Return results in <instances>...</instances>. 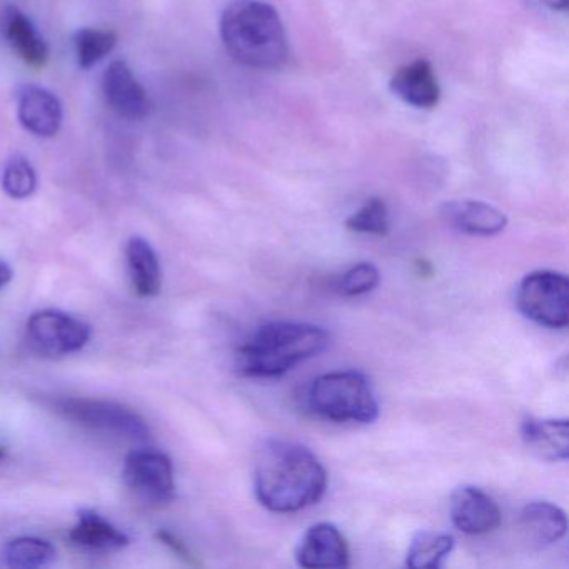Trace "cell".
<instances>
[{
	"mask_svg": "<svg viewBox=\"0 0 569 569\" xmlns=\"http://www.w3.org/2000/svg\"><path fill=\"white\" fill-rule=\"evenodd\" d=\"M91 326L54 309L34 312L28 321V341L42 356H66L84 348Z\"/></svg>",
	"mask_w": 569,
	"mask_h": 569,
	"instance_id": "52a82bcc",
	"label": "cell"
},
{
	"mask_svg": "<svg viewBox=\"0 0 569 569\" xmlns=\"http://www.w3.org/2000/svg\"><path fill=\"white\" fill-rule=\"evenodd\" d=\"M128 264L132 286L141 298H154L161 292L162 272L158 254L146 239L132 238L128 244Z\"/></svg>",
	"mask_w": 569,
	"mask_h": 569,
	"instance_id": "ac0fdd59",
	"label": "cell"
},
{
	"mask_svg": "<svg viewBox=\"0 0 569 569\" xmlns=\"http://www.w3.org/2000/svg\"><path fill=\"white\" fill-rule=\"evenodd\" d=\"M4 36L16 54L34 69L46 68L49 61V48L39 34L31 19L18 8H8L4 12Z\"/></svg>",
	"mask_w": 569,
	"mask_h": 569,
	"instance_id": "e0dca14e",
	"label": "cell"
},
{
	"mask_svg": "<svg viewBox=\"0 0 569 569\" xmlns=\"http://www.w3.org/2000/svg\"><path fill=\"white\" fill-rule=\"evenodd\" d=\"M102 91L112 111L129 121H142L149 114L148 92L124 61H114L102 78Z\"/></svg>",
	"mask_w": 569,
	"mask_h": 569,
	"instance_id": "8fae6325",
	"label": "cell"
},
{
	"mask_svg": "<svg viewBox=\"0 0 569 569\" xmlns=\"http://www.w3.org/2000/svg\"><path fill=\"white\" fill-rule=\"evenodd\" d=\"M416 268H418L419 276H425V278L432 276L431 262L426 261V259H419V261H416Z\"/></svg>",
	"mask_w": 569,
	"mask_h": 569,
	"instance_id": "f1b7e54d",
	"label": "cell"
},
{
	"mask_svg": "<svg viewBox=\"0 0 569 569\" xmlns=\"http://www.w3.org/2000/svg\"><path fill=\"white\" fill-rule=\"evenodd\" d=\"M296 561L309 569L348 568V541L331 522H318L308 529L296 549Z\"/></svg>",
	"mask_w": 569,
	"mask_h": 569,
	"instance_id": "30bf717a",
	"label": "cell"
},
{
	"mask_svg": "<svg viewBox=\"0 0 569 569\" xmlns=\"http://www.w3.org/2000/svg\"><path fill=\"white\" fill-rule=\"evenodd\" d=\"M18 114L21 124L39 138H52L62 126L61 101L41 86L28 84L19 91Z\"/></svg>",
	"mask_w": 569,
	"mask_h": 569,
	"instance_id": "7c38bea8",
	"label": "cell"
},
{
	"mask_svg": "<svg viewBox=\"0 0 569 569\" xmlns=\"http://www.w3.org/2000/svg\"><path fill=\"white\" fill-rule=\"evenodd\" d=\"M522 441L546 461H566L569 456L568 419L526 418L521 425Z\"/></svg>",
	"mask_w": 569,
	"mask_h": 569,
	"instance_id": "2e32d148",
	"label": "cell"
},
{
	"mask_svg": "<svg viewBox=\"0 0 569 569\" xmlns=\"http://www.w3.org/2000/svg\"><path fill=\"white\" fill-rule=\"evenodd\" d=\"M519 528L532 546L548 548L565 538L568 532V518L552 502L532 501L522 508Z\"/></svg>",
	"mask_w": 569,
	"mask_h": 569,
	"instance_id": "9a60e30c",
	"label": "cell"
},
{
	"mask_svg": "<svg viewBox=\"0 0 569 569\" xmlns=\"http://www.w3.org/2000/svg\"><path fill=\"white\" fill-rule=\"evenodd\" d=\"M156 536H158V539L162 542V545L168 546V548L171 549V551L174 552L178 558H181L186 565L201 566V561H199V559L192 555L191 549L186 546V542H182L178 536L172 535V532H169L168 529H161V531H158V535Z\"/></svg>",
	"mask_w": 569,
	"mask_h": 569,
	"instance_id": "484cf974",
	"label": "cell"
},
{
	"mask_svg": "<svg viewBox=\"0 0 569 569\" xmlns=\"http://www.w3.org/2000/svg\"><path fill=\"white\" fill-rule=\"evenodd\" d=\"M11 279L12 269L6 262H0V289L6 288L11 282Z\"/></svg>",
	"mask_w": 569,
	"mask_h": 569,
	"instance_id": "4316f807",
	"label": "cell"
},
{
	"mask_svg": "<svg viewBox=\"0 0 569 569\" xmlns=\"http://www.w3.org/2000/svg\"><path fill=\"white\" fill-rule=\"evenodd\" d=\"M346 228L361 234L386 236L389 232L388 206L382 199L371 198L346 219Z\"/></svg>",
	"mask_w": 569,
	"mask_h": 569,
	"instance_id": "cb8c5ba5",
	"label": "cell"
},
{
	"mask_svg": "<svg viewBox=\"0 0 569 569\" xmlns=\"http://www.w3.org/2000/svg\"><path fill=\"white\" fill-rule=\"evenodd\" d=\"M4 556L6 562L11 568L34 569L52 565L56 561L58 551L46 539L24 536V538L9 541L4 549Z\"/></svg>",
	"mask_w": 569,
	"mask_h": 569,
	"instance_id": "44dd1931",
	"label": "cell"
},
{
	"mask_svg": "<svg viewBox=\"0 0 569 569\" xmlns=\"http://www.w3.org/2000/svg\"><path fill=\"white\" fill-rule=\"evenodd\" d=\"M56 411L76 425L92 431L121 436L131 441H146L151 429L144 419L128 406L102 399L61 398L54 401Z\"/></svg>",
	"mask_w": 569,
	"mask_h": 569,
	"instance_id": "5b68a950",
	"label": "cell"
},
{
	"mask_svg": "<svg viewBox=\"0 0 569 569\" xmlns=\"http://www.w3.org/2000/svg\"><path fill=\"white\" fill-rule=\"evenodd\" d=\"M329 346L325 329L306 322H268L238 349L236 366L249 378H279Z\"/></svg>",
	"mask_w": 569,
	"mask_h": 569,
	"instance_id": "3957f363",
	"label": "cell"
},
{
	"mask_svg": "<svg viewBox=\"0 0 569 569\" xmlns=\"http://www.w3.org/2000/svg\"><path fill=\"white\" fill-rule=\"evenodd\" d=\"M4 456H6V449L0 448V458H4Z\"/></svg>",
	"mask_w": 569,
	"mask_h": 569,
	"instance_id": "f546056e",
	"label": "cell"
},
{
	"mask_svg": "<svg viewBox=\"0 0 569 569\" xmlns=\"http://www.w3.org/2000/svg\"><path fill=\"white\" fill-rule=\"evenodd\" d=\"M455 538L441 532H418L409 545L406 566L412 569H439L455 549Z\"/></svg>",
	"mask_w": 569,
	"mask_h": 569,
	"instance_id": "ffe728a7",
	"label": "cell"
},
{
	"mask_svg": "<svg viewBox=\"0 0 569 569\" xmlns=\"http://www.w3.org/2000/svg\"><path fill=\"white\" fill-rule=\"evenodd\" d=\"M328 472L315 452L298 442L269 439L256 456L254 491L272 512H298L318 505Z\"/></svg>",
	"mask_w": 569,
	"mask_h": 569,
	"instance_id": "6da1fadb",
	"label": "cell"
},
{
	"mask_svg": "<svg viewBox=\"0 0 569 569\" xmlns=\"http://www.w3.org/2000/svg\"><path fill=\"white\" fill-rule=\"evenodd\" d=\"M516 305L525 318L542 328H568V278L556 271L531 272L519 284Z\"/></svg>",
	"mask_w": 569,
	"mask_h": 569,
	"instance_id": "8992f818",
	"label": "cell"
},
{
	"mask_svg": "<svg viewBox=\"0 0 569 569\" xmlns=\"http://www.w3.org/2000/svg\"><path fill=\"white\" fill-rule=\"evenodd\" d=\"M69 539L94 551H119L129 545L128 535L92 511H82L79 522L69 532Z\"/></svg>",
	"mask_w": 569,
	"mask_h": 569,
	"instance_id": "d6986e66",
	"label": "cell"
},
{
	"mask_svg": "<svg viewBox=\"0 0 569 569\" xmlns=\"http://www.w3.org/2000/svg\"><path fill=\"white\" fill-rule=\"evenodd\" d=\"M451 519L465 535H488L501 525V509L495 498L482 489L461 486L452 492Z\"/></svg>",
	"mask_w": 569,
	"mask_h": 569,
	"instance_id": "9c48e42d",
	"label": "cell"
},
{
	"mask_svg": "<svg viewBox=\"0 0 569 569\" xmlns=\"http://www.w3.org/2000/svg\"><path fill=\"white\" fill-rule=\"evenodd\" d=\"M379 281H381V274H379V269L375 264L359 262L342 274L338 289L342 295L355 298V296L368 295V292L375 291Z\"/></svg>",
	"mask_w": 569,
	"mask_h": 569,
	"instance_id": "d4e9b609",
	"label": "cell"
},
{
	"mask_svg": "<svg viewBox=\"0 0 569 569\" xmlns=\"http://www.w3.org/2000/svg\"><path fill=\"white\" fill-rule=\"evenodd\" d=\"M312 412L336 422L371 425L378 419L379 405L362 372L336 371L319 376L308 392Z\"/></svg>",
	"mask_w": 569,
	"mask_h": 569,
	"instance_id": "277c9868",
	"label": "cell"
},
{
	"mask_svg": "<svg viewBox=\"0 0 569 569\" xmlns=\"http://www.w3.org/2000/svg\"><path fill=\"white\" fill-rule=\"evenodd\" d=\"M126 485L144 501L166 505L174 498V468L164 452L141 449L132 451L124 461Z\"/></svg>",
	"mask_w": 569,
	"mask_h": 569,
	"instance_id": "ba28073f",
	"label": "cell"
},
{
	"mask_svg": "<svg viewBox=\"0 0 569 569\" xmlns=\"http://www.w3.org/2000/svg\"><path fill=\"white\" fill-rule=\"evenodd\" d=\"M2 189L12 199H28L38 189V174L24 156H12L2 171Z\"/></svg>",
	"mask_w": 569,
	"mask_h": 569,
	"instance_id": "603a6c76",
	"label": "cell"
},
{
	"mask_svg": "<svg viewBox=\"0 0 569 569\" xmlns=\"http://www.w3.org/2000/svg\"><path fill=\"white\" fill-rule=\"evenodd\" d=\"M118 44V36L101 29H81L74 36L76 56L82 69H91L108 58Z\"/></svg>",
	"mask_w": 569,
	"mask_h": 569,
	"instance_id": "7402d4cb",
	"label": "cell"
},
{
	"mask_svg": "<svg viewBox=\"0 0 569 569\" xmlns=\"http://www.w3.org/2000/svg\"><path fill=\"white\" fill-rule=\"evenodd\" d=\"M226 51L246 68L279 69L288 61V38L278 11L262 0H232L221 16Z\"/></svg>",
	"mask_w": 569,
	"mask_h": 569,
	"instance_id": "7a4b0ae2",
	"label": "cell"
},
{
	"mask_svg": "<svg viewBox=\"0 0 569 569\" xmlns=\"http://www.w3.org/2000/svg\"><path fill=\"white\" fill-rule=\"evenodd\" d=\"M541 2L552 11H566L569 6V0H541Z\"/></svg>",
	"mask_w": 569,
	"mask_h": 569,
	"instance_id": "83f0119b",
	"label": "cell"
},
{
	"mask_svg": "<svg viewBox=\"0 0 569 569\" xmlns=\"http://www.w3.org/2000/svg\"><path fill=\"white\" fill-rule=\"evenodd\" d=\"M392 94L402 102L418 109H432L441 99L438 78L431 62L426 59L409 62L398 69L391 79Z\"/></svg>",
	"mask_w": 569,
	"mask_h": 569,
	"instance_id": "5bb4252c",
	"label": "cell"
},
{
	"mask_svg": "<svg viewBox=\"0 0 569 569\" xmlns=\"http://www.w3.org/2000/svg\"><path fill=\"white\" fill-rule=\"evenodd\" d=\"M441 218L462 234L491 238L505 231L508 218L495 206L481 201H448L439 208Z\"/></svg>",
	"mask_w": 569,
	"mask_h": 569,
	"instance_id": "4fadbf2b",
	"label": "cell"
}]
</instances>
